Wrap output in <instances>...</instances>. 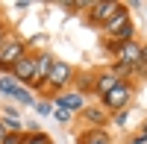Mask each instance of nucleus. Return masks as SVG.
I'll use <instances>...</instances> for the list:
<instances>
[{
    "instance_id": "f257e3e1",
    "label": "nucleus",
    "mask_w": 147,
    "mask_h": 144,
    "mask_svg": "<svg viewBox=\"0 0 147 144\" xmlns=\"http://www.w3.org/2000/svg\"><path fill=\"white\" fill-rule=\"evenodd\" d=\"M21 56H24V41L3 38V44H0V65H15Z\"/></svg>"
},
{
    "instance_id": "f03ea898",
    "label": "nucleus",
    "mask_w": 147,
    "mask_h": 144,
    "mask_svg": "<svg viewBox=\"0 0 147 144\" xmlns=\"http://www.w3.org/2000/svg\"><path fill=\"white\" fill-rule=\"evenodd\" d=\"M106 32H109V35H121V41H129L132 30H129V15H127L124 9H121L118 15H115L112 21H109V24H106Z\"/></svg>"
},
{
    "instance_id": "7ed1b4c3",
    "label": "nucleus",
    "mask_w": 147,
    "mask_h": 144,
    "mask_svg": "<svg viewBox=\"0 0 147 144\" xmlns=\"http://www.w3.org/2000/svg\"><path fill=\"white\" fill-rule=\"evenodd\" d=\"M56 59L50 53H41V56H35V71H32V79H30V85H41V82H47V74H50V68H53Z\"/></svg>"
},
{
    "instance_id": "20e7f679",
    "label": "nucleus",
    "mask_w": 147,
    "mask_h": 144,
    "mask_svg": "<svg viewBox=\"0 0 147 144\" xmlns=\"http://www.w3.org/2000/svg\"><path fill=\"white\" fill-rule=\"evenodd\" d=\"M129 100V85L127 82H118V85L109 91V94H103V103H106V109H121Z\"/></svg>"
},
{
    "instance_id": "39448f33",
    "label": "nucleus",
    "mask_w": 147,
    "mask_h": 144,
    "mask_svg": "<svg viewBox=\"0 0 147 144\" xmlns=\"http://www.w3.org/2000/svg\"><path fill=\"white\" fill-rule=\"evenodd\" d=\"M118 59H121V62H124L127 68H132V65H138L141 62V47L136 44V41H124V44H121L118 47Z\"/></svg>"
},
{
    "instance_id": "423d86ee",
    "label": "nucleus",
    "mask_w": 147,
    "mask_h": 144,
    "mask_svg": "<svg viewBox=\"0 0 147 144\" xmlns=\"http://www.w3.org/2000/svg\"><path fill=\"white\" fill-rule=\"evenodd\" d=\"M124 9L121 3H94V12H91V21L94 24H109L118 12Z\"/></svg>"
},
{
    "instance_id": "0eeeda50",
    "label": "nucleus",
    "mask_w": 147,
    "mask_h": 144,
    "mask_svg": "<svg viewBox=\"0 0 147 144\" xmlns=\"http://www.w3.org/2000/svg\"><path fill=\"white\" fill-rule=\"evenodd\" d=\"M68 79H71V65H65V62H53L50 74H47V82H50V85H65Z\"/></svg>"
},
{
    "instance_id": "6e6552de",
    "label": "nucleus",
    "mask_w": 147,
    "mask_h": 144,
    "mask_svg": "<svg viewBox=\"0 0 147 144\" xmlns=\"http://www.w3.org/2000/svg\"><path fill=\"white\" fill-rule=\"evenodd\" d=\"M12 68H15V79H27L30 82L32 79V71H35V56H21Z\"/></svg>"
},
{
    "instance_id": "1a4fd4ad",
    "label": "nucleus",
    "mask_w": 147,
    "mask_h": 144,
    "mask_svg": "<svg viewBox=\"0 0 147 144\" xmlns=\"http://www.w3.org/2000/svg\"><path fill=\"white\" fill-rule=\"evenodd\" d=\"M59 106H65L68 112H74V109H85V103H82L80 94H65V97L59 100Z\"/></svg>"
},
{
    "instance_id": "9d476101",
    "label": "nucleus",
    "mask_w": 147,
    "mask_h": 144,
    "mask_svg": "<svg viewBox=\"0 0 147 144\" xmlns=\"http://www.w3.org/2000/svg\"><path fill=\"white\" fill-rule=\"evenodd\" d=\"M118 82H121L118 77H112V74H103V77H100V82H97V91H100V94H109V91H112V88L118 85Z\"/></svg>"
},
{
    "instance_id": "9b49d317",
    "label": "nucleus",
    "mask_w": 147,
    "mask_h": 144,
    "mask_svg": "<svg viewBox=\"0 0 147 144\" xmlns=\"http://www.w3.org/2000/svg\"><path fill=\"white\" fill-rule=\"evenodd\" d=\"M82 144H109V135L103 133V129H94V133L85 135V141H82Z\"/></svg>"
},
{
    "instance_id": "f8f14e48",
    "label": "nucleus",
    "mask_w": 147,
    "mask_h": 144,
    "mask_svg": "<svg viewBox=\"0 0 147 144\" xmlns=\"http://www.w3.org/2000/svg\"><path fill=\"white\" fill-rule=\"evenodd\" d=\"M18 88V82H15V77H0V91L3 94H9L12 97V91Z\"/></svg>"
},
{
    "instance_id": "ddd939ff",
    "label": "nucleus",
    "mask_w": 147,
    "mask_h": 144,
    "mask_svg": "<svg viewBox=\"0 0 147 144\" xmlns=\"http://www.w3.org/2000/svg\"><path fill=\"white\" fill-rule=\"evenodd\" d=\"M12 97H15L18 103H27V106L32 103V94H30V91H24V88H15V91H12Z\"/></svg>"
},
{
    "instance_id": "4468645a",
    "label": "nucleus",
    "mask_w": 147,
    "mask_h": 144,
    "mask_svg": "<svg viewBox=\"0 0 147 144\" xmlns=\"http://www.w3.org/2000/svg\"><path fill=\"white\" fill-rule=\"evenodd\" d=\"M0 124H3V129H6V133H9V129H18V127H21L18 115H9V118H3V121H0Z\"/></svg>"
},
{
    "instance_id": "2eb2a0df",
    "label": "nucleus",
    "mask_w": 147,
    "mask_h": 144,
    "mask_svg": "<svg viewBox=\"0 0 147 144\" xmlns=\"http://www.w3.org/2000/svg\"><path fill=\"white\" fill-rule=\"evenodd\" d=\"M85 115H88L91 121H97V124L103 121V112H100V109H85Z\"/></svg>"
},
{
    "instance_id": "dca6fc26",
    "label": "nucleus",
    "mask_w": 147,
    "mask_h": 144,
    "mask_svg": "<svg viewBox=\"0 0 147 144\" xmlns=\"http://www.w3.org/2000/svg\"><path fill=\"white\" fill-rule=\"evenodd\" d=\"M56 118H59V121H68L71 112H68V109H56Z\"/></svg>"
},
{
    "instance_id": "f3484780",
    "label": "nucleus",
    "mask_w": 147,
    "mask_h": 144,
    "mask_svg": "<svg viewBox=\"0 0 147 144\" xmlns=\"http://www.w3.org/2000/svg\"><path fill=\"white\" fill-rule=\"evenodd\" d=\"M0 144H21V141H18V135H6V138L0 141Z\"/></svg>"
},
{
    "instance_id": "a211bd4d",
    "label": "nucleus",
    "mask_w": 147,
    "mask_h": 144,
    "mask_svg": "<svg viewBox=\"0 0 147 144\" xmlns=\"http://www.w3.org/2000/svg\"><path fill=\"white\" fill-rule=\"evenodd\" d=\"M35 109H38V115H47V112H50V106H47V103H38Z\"/></svg>"
},
{
    "instance_id": "6ab92c4d",
    "label": "nucleus",
    "mask_w": 147,
    "mask_h": 144,
    "mask_svg": "<svg viewBox=\"0 0 147 144\" xmlns=\"http://www.w3.org/2000/svg\"><path fill=\"white\" fill-rule=\"evenodd\" d=\"M27 144H44V138H30Z\"/></svg>"
},
{
    "instance_id": "aec40b11",
    "label": "nucleus",
    "mask_w": 147,
    "mask_h": 144,
    "mask_svg": "<svg viewBox=\"0 0 147 144\" xmlns=\"http://www.w3.org/2000/svg\"><path fill=\"white\" fill-rule=\"evenodd\" d=\"M6 135H9V133H6V129H3V124H0V141H3Z\"/></svg>"
},
{
    "instance_id": "412c9836",
    "label": "nucleus",
    "mask_w": 147,
    "mask_h": 144,
    "mask_svg": "<svg viewBox=\"0 0 147 144\" xmlns=\"http://www.w3.org/2000/svg\"><path fill=\"white\" fill-rule=\"evenodd\" d=\"M141 59H144V62H147V44L141 47Z\"/></svg>"
},
{
    "instance_id": "4be33fe9",
    "label": "nucleus",
    "mask_w": 147,
    "mask_h": 144,
    "mask_svg": "<svg viewBox=\"0 0 147 144\" xmlns=\"http://www.w3.org/2000/svg\"><path fill=\"white\" fill-rule=\"evenodd\" d=\"M0 44H3V27H0Z\"/></svg>"
},
{
    "instance_id": "5701e85b",
    "label": "nucleus",
    "mask_w": 147,
    "mask_h": 144,
    "mask_svg": "<svg viewBox=\"0 0 147 144\" xmlns=\"http://www.w3.org/2000/svg\"><path fill=\"white\" fill-rule=\"evenodd\" d=\"M144 138H147V135H144Z\"/></svg>"
}]
</instances>
